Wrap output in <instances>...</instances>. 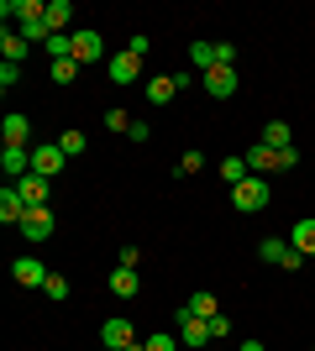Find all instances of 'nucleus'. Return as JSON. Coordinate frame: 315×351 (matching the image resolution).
<instances>
[{
    "label": "nucleus",
    "mask_w": 315,
    "mask_h": 351,
    "mask_svg": "<svg viewBox=\"0 0 315 351\" xmlns=\"http://www.w3.org/2000/svg\"><path fill=\"white\" fill-rule=\"evenodd\" d=\"M100 346H105V351H126V346H137V330H132V320L110 315V320L100 325Z\"/></svg>",
    "instance_id": "20e7f679"
},
{
    "label": "nucleus",
    "mask_w": 315,
    "mask_h": 351,
    "mask_svg": "<svg viewBox=\"0 0 315 351\" xmlns=\"http://www.w3.org/2000/svg\"><path fill=\"white\" fill-rule=\"evenodd\" d=\"M21 236H27L32 247H37V241H47V236H53V205H37V210H32V215L21 220Z\"/></svg>",
    "instance_id": "1a4fd4ad"
},
{
    "label": "nucleus",
    "mask_w": 315,
    "mask_h": 351,
    "mask_svg": "<svg viewBox=\"0 0 315 351\" xmlns=\"http://www.w3.org/2000/svg\"><path fill=\"white\" fill-rule=\"evenodd\" d=\"M247 173H253V168H247V158H221V178L231 184V189H237V184H242Z\"/></svg>",
    "instance_id": "b1692460"
},
{
    "label": "nucleus",
    "mask_w": 315,
    "mask_h": 351,
    "mask_svg": "<svg viewBox=\"0 0 315 351\" xmlns=\"http://www.w3.org/2000/svg\"><path fill=\"white\" fill-rule=\"evenodd\" d=\"M179 341H184V351H205L210 346V325L200 320V315H189V309H179Z\"/></svg>",
    "instance_id": "39448f33"
},
{
    "label": "nucleus",
    "mask_w": 315,
    "mask_h": 351,
    "mask_svg": "<svg viewBox=\"0 0 315 351\" xmlns=\"http://www.w3.org/2000/svg\"><path fill=\"white\" fill-rule=\"evenodd\" d=\"M63 147L58 142H43V147H32V173H43V178H58L63 173Z\"/></svg>",
    "instance_id": "423d86ee"
},
{
    "label": "nucleus",
    "mask_w": 315,
    "mask_h": 351,
    "mask_svg": "<svg viewBox=\"0 0 315 351\" xmlns=\"http://www.w3.org/2000/svg\"><path fill=\"white\" fill-rule=\"evenodd\" d=\"M16 79H21V63H0V89H16Z\"/></svg>",
    "instance_id": "2f4dec72"
},
{
    "label": "nucleus",
    "mask_w": 315,
    "mask_h": 351,
    "mask_svg": "<svg viewBox=\"0 0 315 351\" xmlns=\"http://www.w3.org/2000/svg\"><path fill=\"white\" fill-rule=\"evenodd\" d=\"M268 199H273V189L263 184V173H247L237 189H231V205H237L242 215H257V210L268 205Z\"/></svg>",
    "instance_id": "f03ea898"
},
{
    "label": "nucleus",
    "mask_w": 315,
    "mask_h": 351,
    "mask_svg": "<svg viewBox=\"0 0 315 351\" xmlns=\"http://www.w3.org/2000/svg\"><path fill=\"white\" fill-rule=\"evenodd\" d=\"M74 79H79V63L74 58H58V63H53V84H74Z\"/></svg>",
    "instance_id": "c85d7f7f"
},
{
    "label": "nucleus",
    "mask_w": 315,
    "mask_h": 351,
    "mask_svg": "<svg viewBox=\"0 0 315 351\" xmlns=\"http://www.w3.org/2000/svg\"><path fill=\"white\" fill-rule=\"evenodd\" d=\"M263 147H273V152H279V147H294L289 142V121H268V126H263Z\"/></svg>",
    "instance_id": "5701e85b"
},
{
    "label": "nucleus",
    "mask_w": 315,
    "mask_h": 351,
    "mask_svg": "<svg viewBox=\"0 0 315 351\" xmlns=\"http://www.w3.org/2000/svg\"><path fill=\"white\" fill-rule=\"evenodd\" d=\"M126 136H132V142H148L152 126H148V121H132V132H126Z\"/></svg>",
    "instance_id": "f704fd0d"
},
{
    "label": "nucleus",
    "mask_w": 315,
    "mask_h": 351,
    "mask_svg": "<svg viewBox=\"0 0 315 351\" xmlns=\"http://www.w3.org/2000/svg\"><path fill=\"white\" fill-rule=\"evenodd\" d=\"M179 173H184V178L205 173V152H200V147H189V152H184V158H179Z\"/></svg>",
    "instance_id": "a878e982"
},
{
    "label": "nucleus",
    "mask_w": 315,
    "mask_h": 351,
    "mask_svg": "<svg viewBox=\"0 0 315 351\" xmlns=\"http://www.w3.org/2000/svg\"><path fill=\"white\" fill-rule=\"evenodd\" d=\"M294 162H300V152H294V147H279V152H273V147H247V168H253V173H289V168H294Z\"/></svg>",
    "instance_id": "f257e3e1"
},
{
    "label": "nucleus",
    "mask_w": 315,
    "mask_h": 351,
    "mask_svg": "<svg viewBox=\"0 0 315 351\" xmlns=\"http://www.w3.org/2000/svg\"><path fill=\"white\" fill-rule=\"evenodd\" d=\"M184 309H189V315H200V320H215V315H221L215 293H205V289H200V293H189V304H184Z\"/></svg>",
    "instance_id": "aec40b11"
},
{
    "label": "nucleus",
    "mask_w": 315,
    "mask_h": 351,
    "mask_svg": "<svg viewBox=\"0 0 315 351\" xmlns=\"http://www.w3.org/2000/svg\"><path fill=\"white\" fill-rule=\"evenodd\" d=\"M27 215H32V205L16 194V184H5V189H0V220H5V226H21Z\"/></svg>",
    "instance_id": "9d476101"
},
{
    "label": "nucleus",
    "mask_w": 315,
    "mask_h": 351,
    "mask_svg": "<svg viewBox=\"0 0 315 351\" xmlns=\"http://www.w3.org/2000/svg\"><path fill=\"white\" fill-rule=\"evenodd\" d=\"M148 47H152L148 37H142V32H132V43H126V53H137V58H148Z\"/></svg>",
    "instance_id": "72a5a7b5"
},
{
    "label": "nucleus",
    "mask_w": 315,
    "mask_h": 351,
    "mask_svg": "<svg viewBox=\"0 0 315 351\" xmlns=\"http://www.w3.org/2000/svg\"><path fill=\"white\" fill-rule=\"evenodd\" d=\"M237 351H263V341H242V346Z\"/></svg>",
    "instance_id": "c9c22d12"
},
{
    "label": "nucleus",
    "mask_w": 315,
    "mask_h": 351,
    "mask_svg": "<svg viewBox=\"0 0 315 351\" xmlns=\"http://www.w3.org/2000/svg\"><path fill=\"white\" fill-rule=\"evenodd\" d=\"M126 351H148V346H142V341H137V346H126Z\"/></svg>",
    "instance_id": "e433bc0d"
},
{
    "label": "nucleus",
    "mask_w": 315,
    "mask_h": 351,
    "mask_svg": "<svg viewBox=\"0 0 315 351\" xmlns=\"http://www.w3.org/2000/svg\"><path fill=\"white\" fill-rule=\"evenodd\" d=\"M257 257H263V263H273V267H284V273H300V267H305V252L289 247V236H263Z\"/></svg>",
    "instance_id": "7ed1b4c3"
},
{
    "label": "nucleus",
    "mask_w": 315,
    "mask_h": 351,
    "mask_svg": "<svg viewBox=\"0 0 315 351\" xmlns=\"http://www.w3.org/2000/svg\"><path fill=\"white\" fill-rule=\"evenodd\" d=\"M289 247H294V252H305V257H315V215L294 220V231H289Z\"/></svg>",
    "instance_id": "2eb2a0df"
},
{
    "label": "nucleus",
    "mask_w": 315,
    "mask_h": 351,
    "mask_svg": "<svg viewBox=\"0 0 315 351\" xmlns=\"http://www.w3.org/2000/svg\"><path fill=\"white\" fill-rule=\"evenodd\" d=\"M21 37H27V43H47V37H53V27H47V16H37V21H21Z\"/></svg>",
    "instance_id": "393cba45"
},
{
    "label": "nucleus",
    "mask_w": 315,
    "mask_h": 351,
    "mask_svg": "<svg viewBox=\"0 0 315 351\" xmlns=\"http://www.w3.org/2000/svg\"><path fill=\"white\" fill-rule=\"evenodd\" d=\"M200 84H205L210 100H231L242 79H237V69H210V73H200Z\"/></svg>",
    "instance_id": "6e6552de"
},
{
    "label": "nucleus",
    "mask_w": 315,
    "mask_h": 351,
    "mask_svg": "<svg viewBox=\"0 0 315 351\" xmlns=\"http://www.w3.org/2000/svg\"><path fill=\"white\" fill-rule=\"evenodd\" d=\"M210 325V341H226L231 336V320H226V315H215V320H205Z\"/></svg>",
    "instance_id": "473e14b6"
},
{
    "label": "nucleus",
    "mask_w": 315,
    "mask_h": 351,
    "mask_svg": "<svg viewBox=\"0 0 315 351\" xmlns=\"http://www.w3.org/2000/svg\"><path fill=\"white\" fill-rule=\"evenodd\" d=\"M47 184H53V178L27 173V178H16V194H21V199H27V205L37 210V205H47Z\"/></svg>",
    "instance_id": "ddd939ff"
},
{
    "label": "nucleus",
    "mask_w": 315,
    "mask_h": 351,
    "mask_svg": "<svg viewBox=\"0 0 315 351\" xmlns=\"http://www.w3.org/2000/svg\"><path fill=\"white\" fill-rule=\"evenodd\" d=\"M105 132H132V116L126 110H105Z\"/></svg>",
    "instance_id": "c756f323"
},
{
    "label": "nucleus",
    "mask_w": 315,
    "mask_h": 351,
    "mask_svg": "<svg viewBox=\"0 0 315 351\" xmlns=\"http://www.w3.org/2000/svg\"><path fill=\"white\" fill-rule=\"evenodd\" d=\"M95 58H105L100 32H74V63H95Z\"/></svg>",
    "instance_id": "4468645a"
},
{
    "label": "nucleus",
    "mask_w": 315,
    "mask_h": 351,
    "mask_svg": "<svg viewBox=\"0 0 315 351\" xmlns=\"http://www.w3.org/2000/svg\"><path fill=\"white\" fill-rule=\"evenodd\" d=\"M110 293L116 299H137V267H116L110 273Z\"/></svg>",
    "instance_id": "6ab92c4d"
},
{
    "label": "nucleus",
    "mask_w": 315,
    "mask_h": 351,
    "mask_svg": "<svg viewBox=\"0 0 315 351\" xmlns=\"http://www.w3.org/2000/svg\"><path fill=\"white\" fill-rule=\"evenodd\" d=\"M69 21H74V5H69V0H47V27L69 32Z\"/></svg>",
    "instance_id": "412c9836"
},
{
    "label": "nucleus",
    "mask_w": 315,
    "mask_h": 351,
    "mask_svg": "<svg viewBox=\"0 0 315 351\" xmlns=\"http://www.w3.org/2000/svg\"><path fill=\"white\" fill-rule=\"evenodd\" d=\"M142 346H148V351H179V341L168 336V330H158V336H148Z\"/></svg>",
    "instance_id": "7c9ffc66"
},
{
    "label": "nucleus",
    "mask_w": 315,
    "mask_h": 351,
    "mask_svg": "<svg viewBox=\"0 0 315 351\" xmlns=\"http://www.w3.org/2000/svg\"><path fill=\"white\" fill-rule=\"evenodd\" d=\"M310 351H315V346H310Z\"/></svg>",
    "instance_id": "4c0bfd02"
},
{
    "label": "nucleus",
    "mask_w": 315,
    "mask_h": 351,
    "mask_svg": "<svg viewBox=\"0 0 315 351\" xmlns=\"http://www.w3.org/2000/svg\"><path fill=\"white\" fill-rule=\"evenodd\" d=\"M47 58H53V63L74 58V32H53V37H47Z\"/></svg>",
    "instance_id": "4be33fe9"
},
{
    "label": "nucleus",
    "mask_w": 315,
    "mask_h": 351,
    "mask_svg": "<svg viewBox=\"0 0 315 351\" xmlns=\"http://www.w3.org/2000/svg\"><path fill=\"white\" fill-rule=\"evenodd\" d=\"M43 293H47V299H53V304H63V299H69V278H63V273H47Z\"/></svg>",
    "instance_id": "cd10ccee"
},
{
    "label": "nucleus",
    "mask_w": 315,
    "mask_h": 351,
    "mask_svg": "<svg viewBox=\"0 0 315 351\" xmlns=\"http://www.w3.org/2000/svg\"><path fill=\"white\" fill-rule=\"evenodd\" d=\"M189 63H195L200 73H210V69H226V63H221V53H215V43H189Z\"/></svg>",
    "instance_id": "dca6fc26"
},
{
    "label": "nucleus",
    "mask_w": 315,
    "mask_h": 351,
    "mask_svg": "<svg viewBox=\"0 0 315 351\" xmlns=\"http://www.w3.org/2000/svg\"><path fill=\"white\" fill-rule=\"evenodd\" d=\"M137 69H142V58H137V53H126V47H121L116 58L105 63V73H110V84H132V79H137Z\"/></svg>",
    "instance_id": "9b49d317"
},
{
    "label": "nucleus",
    "mask_w": 315,
    "mask_h": 351,
    "mask_svg": "<svg viewBox=\"0 0 315 351\" xmlns=\"http://www.w3.org/2000/svg\"><path fill=\"white\" fill-rule=\"evenodd\" d=\"M58 147H63V158H79V152L90 147V136H84V132H63V136H58Z\"/></svg>",
    "instance_id": "bb28decb"
},
{
    "label": "nucleus",
    "mask_w": 315,
    "mask_h": 351,
    "mask_svg": "<svg viewBox=\"0 0 315 351\" xmlns=\"http://www.w3.org/2000/svg\"><path fill=\"white\" fill-rule=\"evenodd\" d=\"M27 37H21V32H11V27H5V32H0V58H5V63H21V58H27Z\"/></svg>",
    "instance_id": "f3484780"
},
{
    "label": "nucleus",
    "mask_w": 315,
    "mask_h": 351,
    "mask_svg": "<svg viewBox=\"0 0 315 351\" xmlns=\"http://www.w3.org/2000/svg\"><path fill=\"white\" fill-rule=\"evenodd\" d=\"M0 136H5V147H27L32 142V121L21 116V110H11V116L0 121Z\"/></svg>",
    "instance_id": "f8f14e48"
},
{
    "label": "nucleus",
    "mask_w": 315,
    "mask_h": 351,
    "mask_svg": "<svg viewBox=\"0 0 315 351\" xmlns=\"http://www.w3.org/2000/svg\"><path fill=\"white\" fill-rule=\"evenodd\" d=\"M11 278L21 283V289H43V283H47V263L27 252V257H16V263H11Z\"/></svg>",
    "instance_id": "0eeeda50"
},
{
    "label": "nucleus",
    "mask_w": 315,
    "mask_h": 351,
    "mask_svg": "<svg viewBox=\"0 0 315 351\" xmlns=\"http://www.w3.org/2000/svg\"><path fill=\"white\" fill-rule=\"evenodd\" d=\"M174 95H179L174 73H158V79H148V100H152V105H174Z\"/></svg>",
    "instance_id": "a211bd4d"
}]
</instances>
